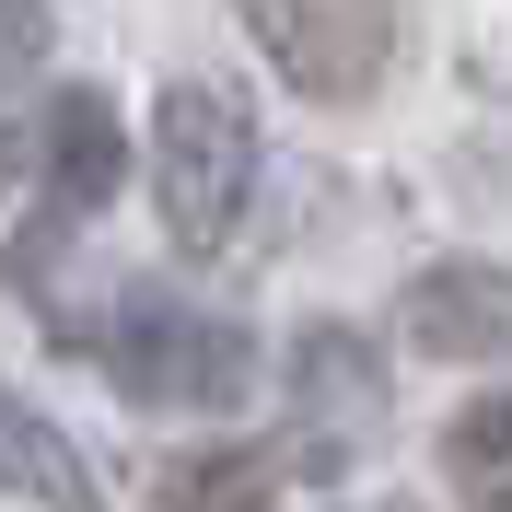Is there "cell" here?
Here are the masks:
<instances>
[{
	"label": "cell",
	"instance_id": "cell-1",
	"mask_svg": "<svg viewBox=\"0 0 512 512\" xmlns=\"http://www.w3.org/2000/svg\"><path fill=\"white\" fill-rule=\"evenodd\" d=\"M256 198V117L222 82H163L152 105V210L175 233V256H222L245 233Z\"/></svg>",
	"mask_w": 512,
	"mask_h": 512
},
{
	"label": "cell",
	"instance_id": "cell-2",
	"mask_svg": "<svg viewBox=\"0 0 512 512\" xmlns=\"http://www.w3.org/2000/svg\"><path fill=\"white\" fill-rule=\"evenodd\" d=\"M105 373H117V396H140V408H233L256 384V338L140 280V291H117V315H105Z\"/></svg>",
	"mask_w": 512,
	"mask_h": 512
},
{
	"label": "cell",
	"instance_id": "cell-3",
	"mask_svg": "<svg viewBox=\"0 0 512 512\" xmlns=\"http://www.w3.org/2000/svg\"><path fill=\"white\" fill-rule=\"evenodd\" d=\"M233 24L315 105H361L396 70V0H233Z\"/></svg>",
	"mask_w": 512,
	"mask_h": 512
},
{
	"label": "cell",
	"instance_id": "cell-4",
	"mask_svg": "<svg viewBox=\"0 0 512 512\" xmlns=\"http://www.w3.org/2000/svg\"><path fill=\"white\" fill-rule=\"evenodd\" d=\"M408 350L419 361H512V268L443 256L408 280Z\"/></svg>",
	"mask_w": 512,
	"mask_h": 512
},
{
	"label": "cell",
	"instance_id": "cell-5",
	"mask_svg": "<svg viewBox=\"0 0 512 512\" xmlns=\"http://www.w3.org/2000/svg\"><path fill=\"white\" fill-rule=\"evenodd\" d=\"M117 187H128V128H117V105L82 82V94L47 105V210L82 222V210H105Z\"/></svg>",
	"mask_w": 512,
	"mask_h": 512
},
{
	"label": "cell",
	"instance_id": "cell-6",
	"mask_svg": "<svg viewBox=\"0 0 512 512\" xmlns=\"http://www.w3.org/2000/svg\"><path fill=\"white\" fill-rule=\"evenodd\" d=\"M291 408H303L315 443H361L384 419V373H373V350H361L350 326H315V338L291 350Z\"/></svg>",
	"mask_w": 512,
	"mask_h": 512
},
{
	"label": "cell",
	"instance_id": "cell-7",
	"mask_svg": "<svg viewBox=\"0 0 512 512\" xmlns=\"http://www.w3.org/2000/svg\"><path fill=\"white\" fill-rule=\"evenodd\" d=\"M0 489H12V501H35V512H105L94 454L70 443L59 419H35L12 384H0Z\"/></svg>",
	"mask_w": 512,
	"mask_h": 512
},
{
	"label": "cell",
	"instance_id": "cell-8",
	"mask_svg": "<svg viewBox=\"0 0 512 512\" xmlns=\"http://www.w3.org/2000/svg\"><path fill=\"white\" fill-rule=\"evenodd\" d=\"M443 478L466 512H512V384H489V396H466L443 431Z\"/></svg>",
	"mask_w": 512,
	"mask_h": 512
},
{
	"label": "cell",
	"instance_id": "cell-9",
	"mask_svg": "<svg viewBox=\"0 0 512 512\" xmlns=\"http://www.w3.org/2000/svg\"><path fill=\"white\" fill-rule=\"evenodd\" d=\"M268 489H280L268 443H222V454H187L163 478V512H268Z\"/></svg>",
	"mask_w": 512,
	"mask_h": 512
},
{
	"label": "cell",
	"instance_id": "cell-10",
	"mask_svg": "<svg viewBox=\"0 0 512 512\" xmlns=\"http://www.w3.org/2000/svg\"><path fill=\"white\" fill-rule=\"evenodd\" d=\"M47 59V0H0V82H24Z\"/></svg>",
	"mask_w": 512,
	"mask_h": 512
},
{
	"label": "cell",
	"instance_id": "cell-11",
	"mask_svg": "<svg viewBox=\"0 0 512 512\" xmlns=\"http://www.w3.org/2000/svg\"><path fill=\"white\" fill-rule=\"evenodd\" d=\"M12 175H24V140H12V128H0V187H12Z\"/></svg>",
	"mask_w": 512,
	"mask_h": 512
}]
</instances>
